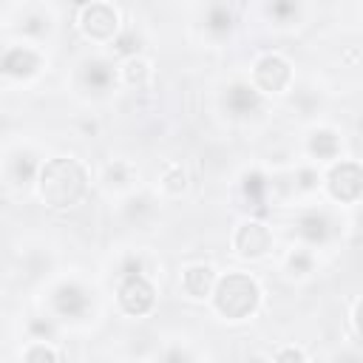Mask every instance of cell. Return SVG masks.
I'll return each instance as SVG.
<instances>
[{
	"label": "cell",
	"instance_id": "15",
	"mask_svg": "<svg viewBox=\"0 0 363 363\" xmlns=\"http://www.w3.org/2000/svg\"><path fill=\"white\" fill-rule=\"evenodd\" d=\"M298 235L309 244H323L329 238V218L323 213H306L298 221Z\"/></svg>",
	"mask_w": 363,
	"mask_h": 363
},
{
	"label": "cell",
	"instance_id": "3",
	"mask_svg": "<svg viewBox=\"0 0 363 363\" xmlns=\"http://www.w3.org/2000/svg\"><path fill=\"white\" fill-rule=\"evenodd\" d=\"M292 85V65L284 54H264L252 65V88L258 94H284Z\"/></svg>",
	"mask_w": 363,
	"mask_h": 363
},
{
	"label": "cell",
	"instance_id": "9",
	"mask_svg": "<svg viewBox=\"0 0 363 363\" xmlns=\"http://www.w3.org/2000/svg\"><path fill=\"white\" fill-rule=\"evenodd\" d=\"M216 278L218 275H216V269L210 264H193V267H187L182 272V289H184L187 298L204 301V298H210V292L216 286Z\"/></svg>",
	"mask_w": 363,
	"mask_h": 363
},
{
	"label": "cell",
	"instance_id": "19",
	"mask_svg": "<svg viewBox=\"0 0 363 363\" xmlns=\"http://www.w3.org/2000/svg\"><path fill=\"white\" fill-rule=\"evenodd\" d=\"M20 357L28 360V363H40V360H62V352L54 349V346L45 343V340H31V343L23 349Z\"/></svg>",
	"mask_w": 363,
	"mask_h": 363
},
{
	"label": "cell",
	"instance_id": "14",
	"mask_svg": "<svg viewBox=\"0 0 363 363\" xmlns=\"http://www.w3.org/2000/svg\"><path fill=\"white\" fill-rule=\"evenodd\" d=\"M150 77H153V65H150L145 57H139V54L125 57V62H122V68H119V79H122L125 85H130V88H145V85L150 82Z\"/></svg>",
	"mask_w": 363,
	"mask_h": 363
},
{
	"label": "cell",
	"instance_id": "10",
	"mask_svg": "<svg viewBox=\"0 0 363 363\" xmlns=\"http://www.w3.org/2000/svg\"><path fill=\"white\" fill-rule=\"evenodd\" d=\"M224 105L233 116H250L252 111H258L261 105V94L250 85V82H235L227 88V96H224Z\"/></svg>",
	"mask_w": 363,
	"mask_h": 363
},
{
	"label": "cell",
	"instance_id": "5",
	"mask_svg": "<svg viewBox=\"0 0 363 363\" xmlns=\"http://www.w3.org/2000/svg\"><path fill=\"white\" fill-rule=\"evenodd\" d=\"M156 303V289L153 284L145 278V272H130V275H122L119 281V306L128 312V315H147Z\"/></svg>",
	"mask_w": 363,
	"mask_h": 363
},
{
	"label": "cell",
	"instance_id": "11",
	"mask_svg": "<svg viewBox=\"0 0 363 363\" xmlns=\"http://www.w3.org/2000/svg\"><path fill=\"white\" fill-rule=\"evenodd\" d=\"M54 306L62 318H77L88 309V292L79 284H62L54 292Z\"/></svg>",
	"mask_w": 363,
	"mask_h": 363
},
{
	"label": "cell",
	"instance_id": "21",
	"mask_svg": "<svg viewBox=\"0 0 363 363\" xmlns=\"http://www.w3.org/2000/svg\"><path fill=\"white\" fill-rule=\"evenodd\" d=\"M111 45H113V51H116V54L133 57V54L139 51V37H136L133 31H125V34H116V37L111 40Z\"/></svg>",
	"mask_w": 363,
	"mask_h": 363
},
{
	"label": "cell",
	"instance_id": "23",
	"mask_svg": "<svg viewBox=\"0 0 363 363\" xmlns=\"http://www.w3.org/2000/svg\"><path fill=\"white\" fill-rule=\"evenodd\" d=\"M244 190H247V196L252 193V199H255V201H261V190H264V179H261L258 173H247V176H244Z\"/></svg>",
	"mask_w": 363,
	"mask_h": 363
},
{
	"label": "cell",
	"instance_id": "25",
	"mask_svg": "<svg viewBox=\"0 0 363 363\" xmlns=\"http://www.w3.org/2000/svg\"><path fill=\"white\" fill-rule=\"evenodd\" d=\"M289 9H295V3H292V0H278V3H275V14H278V17H284Z\"/></svg>",
	"mask_w": 363,
	"mask_h": 363
},
{
	"label": "cell",
	"instance_id": "22",
	"mask_svg": "<svg viewBox=\"0 0 363 363\" xmlns=\"http://www.w3.org/2000/svg\"><path fill=\"white\" fill-rule=\"evenodd\" d=\"M272 360H281V363H286V360H309V354L303 349H298V346H286V349L272 352Z\"/></svg>",
	"mask_w": 363,
	"mask_h": 363
},
{
	"label": "cell",
	"instance_id": "16",
	"mask_svg": "<svg viewBox=\"0 0 363 363\" xmlns=\"http://www.w3.org/2000/svg\"><path fill=\"white\" fill-rule=\"evenodd\" d=\"M159 184H162V190H164L167 196H182V193L187 190V170H184L182 164L170 162V164H164Z\"/></svg>",
	"mask_w": 363,
	"mask_h": 363
},
{
	"label": "cell",
	"instance_id": "4",
	"mask_svg": "<svg viewBox=\"0 0 363 363\" xmlns=\"http://www.w3.org/2000/svg\"><path fill=\"white\" fill-rule=\"evenodd\" d=\"M79 28L94 43H111L119 34V14L111 3L91 0L79 9Z\"/></svg>",
	"mask_w": 363,
	"mask_h": 363
},
{
	"label": "cell",
	"instance_id": "13",
	"mask_svg": "<svg viewBox=\"0 0 363 363\" xmlns=\"http://www.w3.org/2000/svg\"><path fill=\"white\" fill-rule=\"evenodd\" d=\"M133 182H136V170H133V164L130 162H125V159H113V162H108L105 164V170H102V184L108 187V190H128V187H133Z\"/></svg>",
	"mask_w": 363,
	"mask_h": 363
},
{
	"label": "cell",
	"instance_id": "8",
	"mask_svg": "<svg viewBox=\"0 0 363 363\" xmlns=\"http://www.w3.org/2000/svg\"><path fill=\"white\" fill-rule=\"evenodd\" d=\"M40 65H43L40 54H37L34 48H28V45H14V48H9V51L3 54V60H0V71L9 74V77H17V79L34 77V74L40 71Z\"/></svg>",
	"mask_w": 363,
	"mask_h": 363
},
{
	"label": "cell",
	"instance_id": "20",
	"mask_svg": "<svg viewBox=\"0 0 363 363\" xmlns=\"http://www.w3.org/2000/svg\"><path fill=\"white\" fill-rule=\"evenodd\" d=\"M233 28V14L227 6H213L207 11V31L216 34V37H224L227 31Z\"/></svg>",
	"mask_w": 363,
	"mask_h": 363
},
{
	"label": "cell",
	"instance_id": "1",
	"mask_svg": "<svg viewBox=\"0 0 363 363\" xmlns=\"http://www.w3.org/2000/svg\"><path fill=\"white\" fill-rule=\"evenodd\" d=\"M37 187H40V199L48 207L65 210V207H74L85 196L88 170L74 156H54L40 167Z\"/></svg>",
	"mask_w": 363,
	"mask_h": 363
},
{
	"label": "cell",
	"instance_id": "24",
	"mask_svg": "<svg viewBox=\"0 0 363 363\" xmlns=\"http://www.w3.org/2000/svg\"><path fill=\"white\" fill-rule=\"evenodd\" d=\"M349 323H352V335H354V340H360V337H363V329H360V298H354V301H352Z\"/></svg>",
	"mask_w": 363,
	"mask_h": 363
},
{
	"label": "cell",
	"instance_id": "17",
	"mask_svg": "<svg viewBox=\"0 0 363 363\" xmlns=\"http://www.w3.org/2000/svg\"><path fill=\"white\" fill-rule=\"evenodd\" d=\"M85 79H88V85H91L94 91H105L116 77H113V68H111L108 62L94 60V62H88V68H85Z\"/></svg>",
	"mask_w": 363,
	"mask_h": 363
},
{
	"label": "cell",
	"instance_id": "2",
	"mask_svg": "<svg viewBox=\"0 0 363 363\" xmlns=\"http://www.w3.org/2000/svg\"><path fill=\"white\" fill-rule=\"evenodd\" d=\"M210 298L224 320H247L261 303V286L247 272H227L216 278Z\"/></svg>",
	"mask_w": 363,
	"mask_h": 363
},
{
	"label": "cell",
	"instance_id": "7",
	"mask_svg": "<svg viewBox=\"0 0 363 363\" xmlns=\"http://www.w3.org/2000/svg\"><path fill=\"white\" fill-rule=\"evenodd\" d=\"M233 250L241 255V258H264L269 250H272V233L267 224L261 221H244L235 227L233 233Z\"/></svg>",
	"mask_w": 363,
	"mask_h": 363
},
{
	"label": "cell",
	"instance_id": "12",
	"mask_svg": "<svg viewBox=\"0 0 363 363\" xmlns=\"http://www.w3.org/2000/svg\"><path fill=\"white\" fill-rule=\"evenodd\" d=\"M309 153H312L318 162H332V159L340 153V136H337L332 128H318V130H312V136H309Z\"/></svg>",
	"mask_w": 363,
	"mask_h": 363
},
{
	"label": "cell",
	"instance_id": "18",
	"mask_svg": "<svg viewBox=\"0 0 363 363\" xmlns=\"http://www.w3.org/2000/svg\"><path fill=\"white\" fill-rule=\"evenodd\" d=\"M312 264H315V258H312V252H309L306 247H298V250H292V252L286 255V272H289L292 278L309 275V272H312Z\"/></svg>",
	"mask_w": 363,
	"mask_h": 363
},
{
	"label": "cell",
	"instance_id": "6",
	"mask_svg": "<svg viewBox=\"0 0 363 363\" xmlns=\"http://www.w3.org/2000/svg\"><path fill=\"white\" fill-rule=\"evenodd\" d=\"M326 187H329L332 199H337V201H346V204L357 201L360 193H363V170H360V164L349 162V159L332 164V170L326 176Z\"/></svg>",
	"mask_w": 363,
	"mask_h": 363
}]
</instances>
